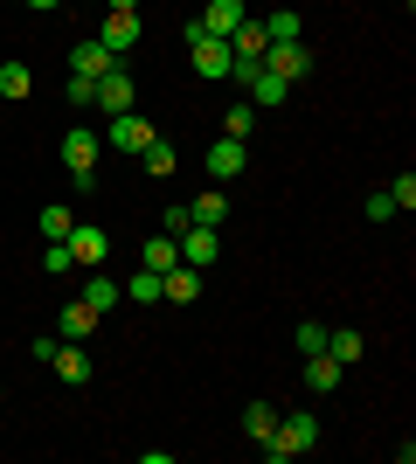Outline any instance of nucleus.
<instances>
[{"label": "nucleus", "mask_w": 416, "mask_h": 464, "mask_svg": "<svg viewBox=\"0 0 416 464\" xmlns=\"http://www.w3.org/2000/svg\"><path fill=\"white\" fill-rule=\"evenodd\" d=\"M313 444H319V423L305 409H292V416H277V430L264 437V458L285 464V458H298V450H313Z\"/></svg>", "instance_id": "1"}, {"label": "nucleus", "mask_w": 416, "mask_h": 464, "mask_svg": "<svg viewBox=\"0 0 416 464\" xmlns=\"http://www.w3.org/2000/svg\"><path fill=\"white\" fill-rule=\"evenodd\" d=\"M98 153H104V139L91 132V125H70V132H63V167H70V180H77V188H91V180H98Z\"/></svg>", "instance_id": "2"}, {"label": "nucleus", "mask_w": 416, "mask_h": 464, "mask_svg": "<svg viewBox=\"0 0 416 464\" xmlns=\"http://www.w3.org/2000/svg\"><path fill=\"white\" fill-rule=\"evenodd\" d=\"M180 42H188V56H195V70H201L208 83L229 77V63H237V56H229V42H222V35H201V21H188V28H180Z\"/></svg>", "instance_id": "3"}, {"label": "nucleus", "mask_w": 416, "mask_h": 464, "mask_svg": "<svg viewBox=\"0 0 416 464\" xmlns=\"http://www.w3.org/2000/svg\"><path fill=\"white\" fill-rule=\"evenodd\" d=\"M98 139H104V146H119V153H132V160H139V153H146V146H153L160 132H153V125H146L139 111H119V118H111V125H104Z\"/></svg>", "instance_id": "4"}, {"label": "nucleus", "mask_w": 416, "mask_h": 464, "mask_svg": "<svg viewBox=\"0 0 416 464\" xmlns=\"http://www.w3.org/2000/svg\"><path fill=\"white\" fill-rule=\"evenodd\" d=\"M243 167H250V153H243V139H216V146H208V160H201V174L216 180V188H229V180H237Z\"/></svg>", "instance_id": "5"}, {"label": "nucleus", "mask_w": 416, "mask_h": 464, "mask_svg": "<svg viewBox=\"0 0 416 464\" xmlns=\"http://www.w3.org/2000/svg\"><path fill=\"white\" fill-rule=\"evenodd\" d=\"M63 243H70V256H77L83 271H98L104 256H111V229H98V222H77V229L63 236Z\"/></svg>", "instance_id": "6"}, {"label": "nucleus", "mask_w": 416, "mask_h": 464, "mask_svg": "<svg viewBox=\"0 0 416 464\" xmlns=\"http://www.w3.org/2000/svg\"><path fill=\"white\" fill-rule=\"evenodd\" d=\"M264 70L285 77V83H298L305 70H313V49H305V42H271V49H264Z\"/></svg>", "instance_id": "7"}, {"label": "nucleus", "mask_w": 416, "mask_h": 464, "mask_svg": "<svg viewBox=\"0 0 416 464\" xmlns=\"http://www.w3.org/2000/svg\"><path fill=\"white\" fill-rule=\"evenodd\" d=\"M216 256H222V229H201V222H188V229H180V264L208 271Z\"/></svg>", "instance_id": "8"}, {"label": "nucleus", "mask_w": 416, "mask_h": 464, "mask_svg": "<svg viewBox=\"0 0 416 464\" xmlns=\"http://www.w3.org/2000/svg\"><path fill=\"white\" fill-rule=\"evenodd\" d=\"M132 77H125V63H111V70H104V77H98V104H91V111H111V118H119V111H132Z\"/></svg>", "instance_id": "9"}, {"label": "nucleus", "mask_w": 416, "mask_h": 464, "mask_svg": "<svg viewBox=\"0 0 416 464\" xmlns=\"http://www.w3.org/2000/svg\"><path fill=\"white\" fill-rule=\"evenodd\" d=\"M195 21H201V35H222V42H229L243 21H250V7H243V0H208Z\"/></svg>", "instance_id": "10"}, {"label": "nucleus", "mask_w": 416, "mask_h": 464, "mask_svg": "<svg viewBox=\"0 0 416 464\" xmlns=\"http://www.w3.org/2000/svg\"><path fill=\"white\" fill-rule=\"evenodd\" d=\"M160 298H167V305H195V298H201V271H195V264L160 271Z\"/></svg>", "instance_id": "11"}, {"label": "nucleus", "mask_w": 416, "mask_h": 464, "mask_svg": "<svg viewBox=\"0 0 416 464\" xmlns=\"http://www.w3.org/2000/svg\"><path fill=\"white\" fill-rule=\"evenodd\" d=\"M111 63H119V56H111V49L91 35V42H77V49H70V77H104Z\"/></svg>", "instance_id": "12"}, {"label": "nucleus", "mask_w": 416, "mask_h": 464, "mask_svg": "<svg viewBox=\"0 0 416 464\" xmlns=\"http://www.w3.org/2000/svg\"><path fill=\"white\" fill-rule=\"evenodd\" d=\"M49 368L63 374V388H83V382H91V353H83L77 340H70V347H56V353H49Z\"/></svg>", "instance_id": "13"}, {"label": "nucleus", "mask_w": 416, "mask_h": 464, "mask_svg": "<svg viewBox=\"0 0 416 464\" xmlns=\"http://www.w3.org/2000/svg\"><path fill=\"white\" fill-rule=\"evenodd\" d=\"M243 91H250V104H257V111H277V104L292 97V83H285V77H271V70H264V63H257V77L243 83Z\"/></svg>", "instance_id": "14"}, {"label": "nucleus", "mask_w": 416, "mask_h": 464, "mask_svg": "<svg viewBox=\"0 0 416 464\" xmlns=\"http://www.w3.org/2000/svg\"><path fill=\"white\" fill-rule=\"evenodd\" d=\"M98 42H104V49H111V56L125 63V49H132V42H139V14H104Z\"/></svg>", "instance_id": "15"}, {"label": "nucleus", "mask_w": 416, "mask_h": 464, "mask_svg": "<svg viewBox=\"0 0 416 464\" xmlns=\"http://www.w3.org/2000/svg\"><path fill=\"white\" fill-rule=\"evenodd\" d=\"M139 264H146V271H174V264H180V236L153 229V236H146V250H139Z\"/></svg>", "instance_id": "16"}, {"label": "nucleus", "mask_w": 416, "mask_h": 464, "mask_svg": "<svg viewBox=\"0 0 416 464\" xmlns=\"http://www.w3.org/2000/svg\"><path fill=\"white\" fill-rule=\"evenodd\" d=\"M188 222H201V229H222V222H229V201H222V188L195 194V201H188Z\"/></svg>", "instance_id": "17"}, {"label": "nucleus", "mask_w": 416, "mask_h": 464, "mask_svg": "<svg viewBox=\"0 0 416 464\" xmlns=\"http://www.w3.org/2000/svg\"><path fill=\"white\" fill-rule=\"evenodd\" d=\"M77 298H83V305H91V312H98V319H104V312L119 305L125 291H119V277H83V291H77Z\"/></svg>", "instance_id": "18"}, {"label": "nucleus", "mask_w": 416, "mask_h": 464, "mask_svg": "<svg viewBox=\"0 0 416 464\" xmlns=\"http://www.w3.org/2000/svg\"><path fill=\"white\" fill-rule=\"evenodd\" d=\"M340 374H347V368H340L334 353H305V388H319V395H326V388H340Z\"/></svg>", "instance_id": "19"}, {"label": "nucleus", "mask_w": 416, "mask_h": 464, "mask_svg": "<svg viewBox=\"0 0 416 464\" xmlns=\"http://www.w3.org/2000/svg\"><path fill=\"white\" fill-rule=\"evenodd\" d=\"M28 91H35V70H28V63H0V97H7V104H21Z\"/></svg>", "instance_id": "20"}, {"label": "nucleus", "mask_w": 416, "mask_h": 464, "mask_svg": "<svg viewBox=\"0 0 416 464\" xmlns=\"http://www.w3.org/2000/svg\"><path fill=\"white\" fill-rule=\"evenodd\" d=\"M319 353H334L340 368H354L361 353H368V340H361V333H334V326H326V347H319Z\"/></svg>", "instance_id": "21"}, {"label": "nucleus", "mask_w": 416, "mask_h": 464, "mask_svg": "<svg viewBox=\"0 0 416 464\" xmlns=\"http://www.w3.org/2000/svg\"><path fill=\"white\" fill-rule=\"evenodd\" d=\"M35 229H42V236H49V243H63V236L77 229V215L63 208V201H49V208H42V215H35Z\"/></svg>", "instance_id": "22"}, {"label": "nucleus", "mask_w": 416, "mask_h": 464, "mask_svg": "<svg viewBox=\"0 0 416 464\" xmlns=\"http://www.w3.org/2000/svg\"><path fill=\"white\" fill-rule=\"evenodd\" d=\"M271 430H277V409L271 402H250V409H243V437H250V444H264Z\"/></svg>", "instance_id": "23"}, {"label": "nucleus", "mask_w": 416, "mask_h": 464, "mask_svg": "<svg viewBox=\"0 0 416 464\" xmlns=\"http://www.w3.org/2000/svg\"><path fill=\"white\" fill-rule=\"evenodd\" d=\"M139 167H146V174H153V180H167V174H174V167H180V160H174V146H167V139H153V146L139 153Z\"/></svg>", "instance_id": "24"}, {"label": "nucleus", "mask_w": 416, "mask_h": 464, "mask_svg": "<svg viewBox=\"0 0 416 464\" xmlns=\"http://www.w3.org/2000/svg\"><path fill=\"white\" fill-rule=\"evenodd\" d=\"M63 333H70V340H83V333H98V312L83 305V298H70V305H63Z\"/></svg>", "instance_id": "25"}, {"label": "nucleus", "mask_w": 416, "mask_h": 464, "mask_svg": "<svg viewBox=\"0 0 416 464\" xmlns=\"http://www.w3.org/2000/svg\"><path fill=\"white\" fill-rule=\"evenodd\" d=\"M250 125H257V104H229L222 111V139H250Z\"/></svg>", "instance_id": "26"}, {"label": "nucleus", "mask_w": 416, "mask_h": 464, "mask_svg": "<svg viewBox=\"0 0 416 464\" xmlns=\"http://www.w3.org/2000/svg\"><path fill=\"white\" fill-rule=\"evenodd\" d=\"M125 298H132V305H160V271H139V277H125Z\"/></svg>", "instance_id": "27"}, {"label": "nucleus", "mask_w": 416, "mask_h": 464, "mask_svg": "<svg viewBox=\"0 0 416 464\" xmlns=\"http://www.w3.org/2000/svg\"><path fill=\"white\" fill-rule=\"evenodd\" d=\"M257 28H264L271 42H298V14H292V7H277V14H264Z\"/></svg>", "instance_id": "28"}, {"label": "nucleus", "mask_w": 416, "mask_h": 464, "mask_svg": "<svg viewBox=\"0 0 416 464\" xmlns=\"http://www.w3.org/2000/svg\"><path fill=\"white\" fill-rule=\"evenodd\" d=\"M70 104L91 111V104H98V77H70Z\"/></svg>", "instance_id": "29"}, {"label": "nucleus", "mask_w": 416, "mask_h": 464, "mask_svg": "<svg viewBox=\"0 0 416 464\" xmlns=\"http://www.w3.org/2000/svg\"><path fill=\"white\" fill-rule=\"evenodd\" d=\"M292 347H298V353H319V347H326V326H313V319H305V326L292 333Z\"/></svg>", "instance_id": "30"}, {"label": "nucleus", "mask_w": 416, "mask_h": 464, "mask_svg": "<svg viewBox=\"0 0 416 464\" xmlns=\"http://www.w3.org/2000/svg\"><path fill=\"white\" fill-rule=\"evenodd\" d=\"M42 264H49V271H77V256H70V243H49V250H42Z\"/></svg>", "instance_id": "31"}, {"label": "nucleus", "mask_w": 416, "mask_h": 464, "mask_svg": "<svg viewBox=\"0 0 416 464\" xmlns=\"http://www.w3.org/2000/svg\"><path fill=\"white\" fill-rule=\"evenodd\" d=\"M389 201H396V208H402V215H410V208H416V174H402V180H396V188H389Z\"/></svg>", "instance_id": "32"}, {"label": "nucleus", "mask_w": 416, "mask_h": 464, "mask_svg": "<svg viewBox=\"0 0 416 464\" xmlns=\"http://www.w3.org/2000/svg\"><path fill=\"white\" fill-rule=\"evenodd\" d=\"M160 229H167V236H180V229H188V201H174V208L160 215Z\"/></svg>", "instance_id": "33"}, {"label": "nucleus", "mask_w": 416, "mask_h": 464, "mask_svg": "<svg viewBox=\"0 0 416 464\" xmlns=\"http://www.w3.org/2000/svg\"><path fill=\"white\" fill-rule=\"evenodd\" d=\"M104 14H139V0H104Z\"/></svg>", "instance_id": "34"}, {"label": "nucleus", "mask_w": 416, "mask_h": 464, "mask_svg": "<svg viewBox=\"0 0 416 464\" xmlns=\"http://www.w3.org/2000/svg\"><path fill=\"white\" fill-rule=\"evenodd\" d=\"M28 7H63V0H28Z\"/></svg>", "instance_id": "35"}, {"label": "nucleus", "mask_w": 416, "mask_h": 464, "mask_svg": "<svg viewBox=\"0 0 416 464\" xmlns=\"http://www.w3.org/2000/svg\"><path fill=\"white\" fill-rule=\"evenodd\" d=\"M0 395H7V388H0Z\"/></svg>", "instance_id": "36"}]
</instances>
